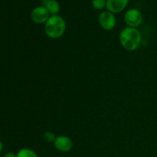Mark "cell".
<instances>
[{"instance_id": "cell-5", "label": "cell", "mask_w": 157, "mask_h": 157, "mask_svg": "<svg viewBox=\"0 0 157 157\" xmlns=\"http://www.w3.org/2000/svg\"><path fill=\"white\" fill-rule=\"evenodd\" d=\"M116 18L113 13L109 11H104L99 15V23L104 30L110 31L116 25Z\"/></svg>"}, {"instance_id": "cell-1", "label": "cell", "mask_w": 157, "mask_h": 157, "mask_svg": "<svg viewBox=\"0 0 157 157\" xmlns=\"http://www.w3.org/2000/svg\"><path fill=\"white\" fill-rule=\"evenodd\" d=\"M121 44L126 50L133 52L140 45L141 35L136 28H125L120 35Z\"/></svg>"}, {"instance_id": "cell-11", "label": "cell", "mask_w": 157, "mask_h": 157, "mask_svg": "<svg viewBox=\"0 0 157 157\" xmlns=\"http://www.w3.org/2000/svg\"><path fill=\"white\" fill-rule=\"evenodd\" d=\"M43 138H44V140L48 143H52V142H55V133L53 132H51V131H47L43 134Z\"/></svg>"}, {"instance_id": "cell-13", "label": "cell", "mask_w": 157, "mask_h": 157, "mask_svg": "<svg viewBox=\"0 0 157 157\" xmlns=\"http://www.w3.org/2000/svg\"><path fill=\"white\" fill-rule=\"evenodd\" d=\"M3 150V144L0 141V152H2V150Z\"/></svg>"}, {"instance_id": "cell-2", "label": "cell", "mask_w": 157, "mask_h": 157, "mask_svg": "<svg viewBox=\"0 0 157 157\" xmlns=\"http://www.w3.org/2000/svg\"><path fill=\"white\" fill-rule=\"evenodd\" d=\"M66 30V23L64 18L58 15H52L45 22L44 31L48 37L52 39L59 38Z\"/></svg>"}, {"instance_id": "cell-8", "label": "cell", "mask_w": 157, "mask_h": 157, "mask_svg": "<svg viewBox=\"0 0 157 157\" xmlns=\"http://www.w3.org/2000/svg\"><path fill=\"white\" fill-rule=\"evenodd\" d=\"M46 9L49 12L50 15H58V12H60V4L56 1V0H48L45 5Z\"/></svg>"}, {"instance_id": "cell-3", "label": "cell", "mask_w": 157, "mask_h": 157, "mask_svg": "<svg viewBox=\"0 0 157 157\" xmlns=\"http://www.w3.org/2000/svg\"><path fill=\"white\" fill-rule=\"evenodd\" d=\"M126 24L131 28H136L143 22V15L140 11L136 9H130L124 15Z\"/></svg>"}, {"instance_id": "cell-6", "label": "cell", "mask_w": 157, "mask_h": 157, "mask_svg": "<svg viewBox=\"0 0 157 157\" xmlns=\"http://www.w3.org/2000/svg\"><path fill=\"white\" fill-rule=\"evenodd\" d=\"M55 148L63 153H67L70 151L73 147V142L71 140L66 136H59L56 137L54 142Z\"/></svg>"}, {"instance_id": "cell-12", "label": "cell", "mask_w": 157, "mask_h": 157, "mask_svg": "<svg viewBox=\"0 0 157 157\" xmlns=\"http://www.w3.org/2000/svg\"><path fill=\"white\" fill-rule=\"evenodd\" d=\"M3 157H16V154L12 153V152H8V153H6V154L4 155Z\"/></svg>"}, {"instance_id": "cell-9", "label": "cell", "mask_w": 157, "mask_h": 157, "mask_svg": "<svg viewBox=\"0 0 157 157\" xmlns=\"http://www.w3.org/2000/svg\"><path fill=\"white\" fill-rule=\"evenodd\" d=\"M16 157H38L34 150L29 148H23L18 150L16 153Z\"/></svg>"}, {"instance_id": "cell-4", "label": "cell", "mask_w": 157, "mask_h": 157, "mask_svg": "<svg viewBox=\"0 0 157 157\" xmlns=\"http://www.w3.org/2000/svg\"><path fill=\"white\" fill-rule=\"evenodd\" d=\"M31 19L37 24L45 23L50 18V13L45 6H38L35 7L31 12Z\"/></svg>"}, {"instance_id": "cell-10", "label": "cell", "mask_w": 157, "mask_h": 157, "mask_svg": "<svg viewBox=\"0 0 157 157\" xmlns=\"http://www.w3.org/2000/svg\"><path fill=\"white\" fill-rule=\"evenodd\" d=\"M92 6L97 10H102L107 6V0H92Z\"/></svg>"}, {"instance_id": "cell-7", "label": "cell", "mask_w": 157, "mask_h": 157, "mask_svg": "<svg viewBox=\"0 0 157 157\" xmlns=\"http://www.w3.org/2000/svg\"><path fill=\"white\" fill-rule=\"evenodd\" d=\"M129 1L130 0H107L106 8L112 13H119L126 9Z\"/></svg>"}]
</instances>
